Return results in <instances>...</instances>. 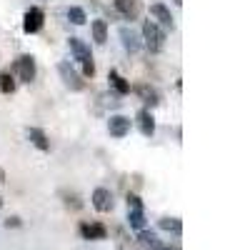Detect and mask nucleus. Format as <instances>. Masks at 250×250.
<instances>
[{"instance_id": "obj_18", "label": "nucleus", "mask_w": 250, "mask_h": 250, "mask_svg": "<svg viewBox=\"0 0 250 250\" xmlns=\"http://www.w3.org/2000/svg\"><path fill=\"white\" fill-rule=\"evenodd\" d=\"M160 228H163V230L175 233V235L183 230V225H180V220H178V218H163V220H160Z\"/></svg>"}, {"instance_id": "obj_14", "label": "nucleus", "mask_w": 250, "mask_h": 250, "mask_svg": "<svg viewBox=\"0 0 250 250\" xmlns=\"http://www.w3.org/2000/svg\"><path fill=\"white\" fill-rule=\"evenodd\" d=\"M135 93L140 95V100H143V103H148V105H158V103H160V100H158V93H155L150 85H138V88H135Z\"/></svg>"}, {"instance_id": "obj_10", "label": "nucleus", "mask_w": 250, "mask_h": 250, "mask_svg": "<svg viewBox=\"0 0 250 250\" xmlns=\"http://www.w3.org/2000/svg\"><path fill=\"white\" fill-rule=\"evenodd\" d=\"M120 38H123V45H125L128 53H138L140 50V38L130 28H120Z\"/></svg>"}, {"instance_id": "obj_4", "label": "nucleus", "mask_w": 250, "mask_h": 250, "mask_svg": "<svg viewBox=\"0 0 250 250\" xmlns=\"http://www.w3.org/2000/svg\"><path fill=\"white\" fill-rule=\"evenodd\" d=\"M15 70H18L20 80L30 83V80L35 78V60H33L30 55H20V58L15 60Z\"/></svg>"}, {"instance_id": "obj_7", "label": "nucleus", "mask_w": 250, "mask_h": 250, "mask_svg": "<svg viewBox=\"0 0 250 250\" xmlns=\"http://www.w3.org/2000/svg\"><path fill=\"white\" fill-rule=\"evenodd\" d=\"M108 130H110L113 138H125L128 130H130V120L123 118V115H113L110 123H108Z\"/></svg>"}, {"instance_id": "obj_23", "label": "nucleus", "mask_w": 250, "mask_h": 250, "mask_svg": "<svg viewBox=\"0 0 250 250\" xmlns=\"http://www.w3.org/2000/svg\"><path fill=\"white\" fill-rule=\"evenodd\" d=\"M5 225H8V228H10V225H13V228H18V225H20V220H18V218H8V220H5Z\"/></svg>"}, {"instance_id": "obj_20", "label": "nucleus", "mask_w": 250, "mask_h": 250, "mask_svg": "<svg viewBox=\"0 0 250 250\" xmlns=\"http://www.w3.org/2000/svg\"><path fill=\"white\" fill-rule=\"evenodd\" d=\"M128 223H130V228H138V230H143V228H145V215H143V210H130Z\"/></svg>"}, {"instance_id": "obj_6", "label": "nucleus", "mask_w": 250, "mask_h": 250, "mask_svg": "<svg viewBox=\"0 0 250 250\" xmlns=\"http://www.w3.org/2000/svg\"><path fill=\"white\" fill-rule=\"evenodd\" d=\"M93 205H95V210L108 213L113 208V193L108 190V188H98V190L93 193Z\"/></svg>"}, {"instance_id": "obj_24", "label": "nucleus", "mask_w": 250, "mask_h": 250, "mask_svg": "<svg viewBox=\"0 0 250 250\" xmlns=\"http://www.w3.org/2000/svg\"><path fill=\"white\" fill-rule=\"evenodd\" d=\"M158 250H175V248H158Z\"/></svg>"}, {"instance_id": "obj_3", "label": "nucleus", "mask_w": 250, "mask_h": 250, "mask_svg": "<svg viewBox=\"0 0 250 250\" xmlns=\"http://www.w3.org/2000/svg\"><path fill=\"white\" fill-rule=\"evenodd\" d=\"M58 70H60L62 83H65V85H68L70 90H83V80H80V75L75 73V68L70 65V62H60Z\"/></svg>"}, {"instance_id": "obj_22", "label": "nucleus", "mask_w": 250, "mask_h": 250, "mask_svg": "<svg viewBox=\"0 0 250 250\" xmlns=\"http://www.w3.org/2000/svg\"><path fill=\"white\" fill-rule=\"evenodd\" d=\"M128 208H133V210H143V203L138 195H128Z\"/></svg>"}, {"instance_id": "obj_15", "label": "nucleus", "mask_w": 250, "mask_h": 250, "mask_svg": "<svg viewBox=\"0 0 250 250\" xmlns=\"http://www.w3.org/2000/svg\"><path fill=\"white\" fill-rule=\"evenodd\" d=\"M93 38H95V43H105L108 40V25H105V20H93Z\"/></svg>"}, {"instance_id": "obj_16", "label": "nucleus", "mask_w": 250, "mask_h": 250, "mask_svg": "<svg viewBox=\"0 0 250 250\" xmlns=\"http://www.w3.org/2000/svg\"><path fill=\"white\" fill-rule=\"evenodd\" d=\"M140 245L143 248H150V250H158L160 248V243H158V235L155 233H150V230H140Z\"/></svg>"}, {"instance_id": "obj_25", "label": "nucleus", "mask_w": 250, "mask_h": 250, "mask_svg": "<svg viewBox=\"0 0 250 250\" xmlns=\"http://www.w3.org/2000/svg\"><path fill=\"white\" fill-rule=\"evenodd\" d=\"M173 3H178V5H183V0H173Z\"/></svg>"}, {"instance_id": "obj_13", "label": "nucleus", "mask_w": 250, "mask_h": 250, "mask_svg": "<svg viewBox=\"0 0 250 250\" xmlns=\"http://www.w3.org/2000/svg\"><path fill=\"white\" fill-rule=\"evenodd\" d=\"M28 138H30V143L35 145V148H40V150H48V148H50L48 135L40 130V128H28Z\"/></svg>"}, {"instance_id": "obj_9", "label": "nucleus", "mask_w": 250, "mask_h": 250, "mask_svg": "<svg viewBox=\"0 0 250 250\" xmlns=\"http://www.w3.org/2000/svg\"><path fill=\"white\" fill-rule=\"evenodd\" d=\"M115 8L128 20H135L140 13V0H115Z\"/></svg>"}, {"instance_id": "obj_19", "label": "nucleus", "mask_w": 250, "mask_h": 250, "mask_svg": "<svg viewBox=\"0 0 250 250\" xmlns=\"http://www.w3.org/2000/svg\"><path fill=\"white\" fill-rule=\"evenodd\" d=\"M68 20L75 23V25H83L88 18H85V10H83V8H68Z\"/></svg>"}, {"instance_id": "obj_8", "label": "nucleus", "mask_w": 250, "mask_h": 250, "mask_svg": "<svg viewBox=\"0 0 250 250\" xmlns=\"http://www.w3.org/2000/svg\"><path fill=\"white\" fill-rule=\"evenodd\" d=\"M23 28H25V33H38L40 28H43V10H40V8H30L25 13Z\"/></svg>"}, {"instance_id": "obj_12", "label": "nucleus", "mask_w": 250, "mask_h": 250, "mask_svg": "<svg viewBox=\"0 0 250 250\" xmlns=\"http://www.w3.org/2000/svg\"><path fill=\"white\" fill-rule=\"evenodd\" d=\"M150 13H153V18H158V23H160V25H165V28H173V15H170V10L165 8V5L155 3V5L150 8Z\"/></svg>"}, {"instance_id": "obj_5", "label": "nucleus", "mask_w": 250, "mask_h": 250, "mask_svg": "<svg viewBox=\"0 0 250 250\" xmlns=\"http://www.w3.org/2000/svg\"><path fill=\"white\" fill-rule=\"evenodd\" d=\"M80 235L85 240H103L108 235V228L103 223H83L80 225Z\"/></svg>"}, {"instance_id": "obj_11", "label": "nucleus", "mask_w": 250, "mask_h": 250, "mask_svg": "<svg viewBox=\"0 0 250 250\" xmlns=\"http://www.w3.org/2000/svg\"><path fill=\"white\" fill-rule=\"evenodd\" d=\"M138 125H140V133L148 135V138L155 133V118L150 115V110H140L138 113Z\"/></svg>"}, {"instance_id": "obj_1", "label": "nucleus", "mask_w": 250, "mask_h": 250, "mask_svg": "<svg viewBox=\"0 0 250 250\" xmlns=\"http://www.w3.org/2000/svg\"><path fill=\"white\" fill-rule=\"evenodd\" d=\"M70 50L75 55V60L83 62V70H85V75H93L95 73V65H93V55H90V48L83 43L80 38H70Z\"/></svg>"}, {"instance_id": "obj_17", "label": "nucleus", "mask_w": 250, "mask_h": 250, "mask_svg": "<svg viewBox=\"0 0 250 250\" xmlns=\"http://www.w3.org/2000/svg\"><path fill=\"white\" fill-rule=\"evenodd\" d=\"M110 85H113V88H115V90H118L120 95L130 93V85H128V83H125V80H123V78H120V75H118L115 70H110Z\"/></svg>"}, {"instance_id": "obj_2", "label": "nucleus", "mask_w": 250, "mask_h": 250, "mask_svg": "<svg viewBox=\"0 0 250 250\" xmlns=\"http://www.w3.org/2000/svg\"><path fill=\"white\" fill-rule=\"evenodd\" d=\"M143 38H145V45H148L150 53H160L163 45H165V35L153 20H148V23L143 25Z\"/></svg>"}, {"instance_id": "obj_21", "label": "nucleus", "mask_w": 250, "mask_h": 250, "mask_svg": "<svg viewBox=\"0 0 250 250\" xmlns=\"http://www.w3.org/2000/svg\"><path fill=\"white\" fill-rule=\"evenodd\" d=\"M0 90H3V93H13V90H15V80H13L8 73L0 75Z\"/></svg>"}, {"instance_id": "obj_26", "label": "nucleus", "mask_w": 250, "mask_h": 250, "mask_svg": "<svg viewBox=\"0 0 250 250\" xmlns=\"http://www.w3.org/2000/svg\"><path fill=\"white\" fill-rule=\"evenodd\" d=\"M0 205H3V200H0Z\"/></svg>"}]
</instances>
